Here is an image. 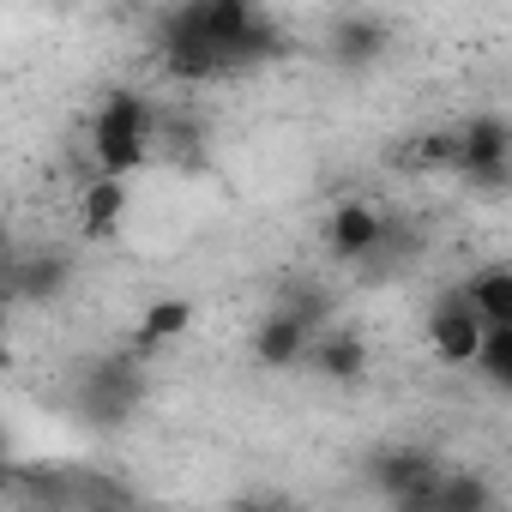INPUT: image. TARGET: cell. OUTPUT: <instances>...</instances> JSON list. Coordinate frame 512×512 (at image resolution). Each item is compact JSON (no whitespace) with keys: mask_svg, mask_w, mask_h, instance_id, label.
Masks as SVG:
<instances>
[{"mask_svg":"<svg viewBox=\"0 0 512 512\" xmlns=\"http://www.w3.org/2000/svg\"><path fill=\"white\" fill-rule=\"evenodd\" d=\"M151 151V103L139 91H109L97 121H91V157L109 181H127V169H139Z\"/></svg>","mask_w":512,"mask_h":512,"instance_id":"obj_1","label":"cell"},{"mask_svg":"<svg viewBox=\"0 0 512 512\" xmlns=\"http://www.w3.org/2000/svg\"><path fill=\"white\" fill-rule=\"evenodd\" d=\"M163 67H169V79H181V85H205V79H217L223 73V55L205 43V31H199V0L193 7H175L169 19H163Z\"/></svg>","mask_w":512,"mask_h":512,"instance_id":"obj_2","label":"cell"},{"mask_svg":"<svg viewBox=\"0 0 512 512\" xmlns=\"http://www.w3.org/2000/svg\"><path fill=\"white\" fill-rule=\"evenodd\" d=\"M476 344H482V320L476 308L464 302V290H440L434 308H428V350L446 362V368H470L476 362Z\"/></svg>","mask_w":512,"mask_h":512,"instance_id":"obj_3","label":"cell"},{"mask_svg":"<svg viewBox=\"0 0 512 512\" xmlns=\"http://www.w3.org/2000/svg\"><path fill=\"white\" fill-rule=\"evenodd\" d=\"M79 404L91 422H127V410L139 404V368L127 356H103L85 368V386H79Z\"/></svg>","mask_w":512,"mask_h":512,"instance_id":"obj_4","label":"cell"},{"mask_svg":"<svg viewBox=\"0 0 512 512\" xmlns=\"http://www.w3.org/2000/svg\"><path fill=\"white\" fill-rule=\"evenodd\" d=\"M326 241H332V260L356 266V260H368V253H380L386 217H380L368 199H344V205L332 211V223H326Z\"/></svg>","mask_w":512,"mask_h":512,"instance_id":"obj_5","label":"cell"},{"mask_svg":"<svg viewBox=\"0 0 512 512\" xmlns=\"http://www.w3.org/2000/svg\"><path fill=\"white\" fill-rule=\"evenodd\" d=\"M452 145H458V157H452L458 175H476V169L512 163V127H506V115H494V109L470 115V121L452 133Z\"/></svg>","mask_w":512,"mask_h":512,"instance_id":"obj_6","label":"cell"},{"mask_svg":"<svg viewBox=\"0 0 512 512\" xmlns=\"http://www.w3.org/2000/svg\"><path fill=\"white\" fill-rule=\"evenodd\" d=\"M440 470H434V458L422 452V446H386V452H374V464H368V482L386 494V500H404V494H416V488H428Z\"/></svg>","mask_w":512,"mask_h":512,"instance_id":"obj_7","label":"cell"},{"mask_svg":"<svg viewBox=\"0 0 512 512\" xmlns=\"http://www.w3.org/2000/svg\"><path fill=\"white\" fill-rule=\"evenodd\" d=\"M67 284H73V260H67V253H31V260H19L7 272V290L19 302H55Z\"/></svg>","mask_w":512,"mask_h":512,"instance_id":"obj_8","label":"cell"},{"mask_svg":"<svg viewBox=\"0 0 512 512\" xmlns=\"http://www.w3.org/2000/svg\"><path fill=\"white\" fill-rule=\"evenodd\" d=\"M121 223H127V181L97 175V181L79 193V235H85V241H109Z\"/></svg>","mask_w":512,"mask_h":512,"instance_id":"obj_9","label":"cell"},{"mask_svg":"<svg viewBox=\"0 0 512 512\" xmlns=\"http://www.w3.org/2000/svg\"><path fill=\"white\" fill-rule=\"evenodd\" d=\"M308 344H314V332H308L290 308L272 314V320H260V332H253V356H260L266 368H290V362H302Z\"/></svg>","mask_w":512,"mask_h":512,"instance_id":"obj_10","label":"cell"},{"mask_svg":"<svg viewBox=\"0 0 512 512\" xmlns=\"http://www.w3.org/2000/svg\"><path fill=\"white\" fill-rule=\"evenodd\" d=\"M458 290H464V302L476 308L482 326H512V266H482Z\"/></svg>","mask_w":512,"mask_h":512,"instance_id":"obj_11","label":"cell"},{"mask_svg":"<svg viewBox=\"0 0 512 512\" xmlns=\"http://www.w3.org/2000/svg\"><path fill=\"white\" fill-rule=\"evenodd\" d=\"M314 368H320V380H332V386H356V380L368 374V338H356V332H326V338L314 344Z\"/></svg>","mask_w":512,"mask_h":512,"instance_id":"obj_12","label":"cell"},{"mask_svg":"<svg viewBox=\"0 0 512 512\" xmlns=\"http://www.w3.org/2000/svg\"><path fill=\"white\" fill-rule=\"evenodd\" d=\"M428 512H500V494L482 470H452V476L434 482Z\"/></svg>","mask_w":512,"mask_h":512,"instance_id":"obj_13","label":"cell"},{"mask_svg":"<svg viewBox=\"0 0 512 512\" xmlns=\"http://www.w3.org/2000/svg\"><path fill=\"white\" fill-rule=\"evenodd\" d=\"M247 19H253L247 0H199V31H205V43H211L217 55L235 49V37L247 31Z\"/></svg>","mask_w":512,"mask_h":512,"instance_id":"obj_14","label":"cell"},{"mask_svg":"<svg viewBox=\"0 0 512 512\" xmlns=\"http://www.w3.org/2000/svg\"><path fill=\"white\" fill-rule=\"evenodd\" d=\"M380 43H386V25L368 19V13H350V19H338V31H332V49H338V61H350V67L374 61Z\"/></svg>","mask_w":512,"mask_h":512,"instance_id":"obj_15","label":"cell"},{"mask_svg":"<svg viewBox=\"0 0 512 512\" xmlns=\"http://www.w3.org/2000/svg\"><path fill=\"white\" fill-rule=\"evenodd\" d=\"M187 326H193V302H187V296H163V302H151V308L139 314V326H133V332H139V338H151V344L163 350V344L187 338Z\"/></svg>","mask_w":512,"mask_h":512,"instance_id":"obj_16","label":"cell"},{"mask_svg":"<svg viewBox=\"0 0 512 512\" xmlns=\"http://www.w3.org/2000/svg\"><path fill=\"white\" fill-rule=\"evenodd\" d=\"M476 368H482L494 386H512V326H482Z\"/></svg>","mask_w":512,"mask_h":512,"instance_id":"obj_17","label":"cell"},{"mask_svg":"<svg viewBox=\"0 0 512 512\" xmlns=\"http://www.w3.org/2000/svg\"><path fill=\"white\" fill-rule=\"evenodd\" d=\"M452 157H458L452 133H422V139H416V151H410V163H416V169H452Z\"/></svg>","mask_w":512,"mask_h":512,"instance_id":"obj_18","label":"cell"},{"mask_svg":"<svg viewBox=\"0 0 512 512\" xmlns=\"http://www.w3.org/2000/svg\"><path fill=\"white\" fill-rule=\"evenodd\" d=\"M476 193H500L506 181H512V163H494V169H476V175H464Z\"/></svg>","mask_w":512,"mask_h":512,"instance_id":"obj_19","label":"cell"},{"mask_svg":"<svg viewBox=\"0 0 512 512\" xmlns=\"http://www.w3.org/2000/svg\"><path fill=\"white\" fill-rule=\"evenodd\" d=\"M13 488V464H7V434H0V494Z\"/></svg>","mask_w":512,"mask_h":512,"instance_id":"obj_20","label":"cell"},{"mask_svg":"<svg viewBox=\"0 0 512 512\" xmlns=\"http://www.w3.org/2000/svg\"><path fill=\"white\" fill-rule=\"evenodd\" d=\"M229 512H272V506H266V500H235Z\"/></svg>","mask_w":512,"mask_h":512,"instance_id":"obj_21","label":"cell"},{"mask_svg":"<svg viewBox=\"0 0 512 512\" xmlns=\"http://www.w3.org/2000/svg\"><path fill=\"white\" fill-rule=\"evenodd\" d=\"M13 368V344H7V332H0V374Z\"/></svg>","mask_w":512,"mask_h":512,"instance_id":"obj_22","label":"cell"}]
</instances>
